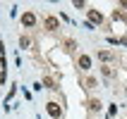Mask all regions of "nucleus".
<instances>
[{
  "label": "nucleus",
  "instance_id": "39448f33",
  "mask_svg": "<svg viewBox=\"0 0 127 119\" xmlns=\"http://www.w3.org/2000/svg\"><path fill=\"white\" fill-rule=\"evenodd\" d=\"M46 29H50V31L58 29V19H55V17H48V19H46Z\"/></svg>",
  "mask_w": 127,
  "mask_h": 119
},
{
  "label": "nucleus",
  "instance_id": "f03ea898",
  "mask_svg": "<svg viewBox=\"0 0 127 119\" xmlns=\"http://www.w3.org/2000/svg\"><path fill=\"white\" fill-rule=\"evenodd\" d=\"M60 112H63V110H60V105H55V102H48V114L50 117H60Z\"/></svg>",
  "mask_w": 127,
  "mask_h": 119
},
{
  "label": "nucleus",
  "instance_id": "7ed1b4c3",
  "mask_svg": "<svg viewBox=\"0 0 127 119\" xmlns=\"http://www.w3.org/2000/svg\"><path fill=\"white\" fill-rule=\"evenodd\" d=\"M79 67H82V69H89V67H91V60H89L86 55H82L79 57Z\"/></svg>",
  "mask_w": 127,
  "mask_h": 119
},
{
  "label": "nucleus",
  "instance_id": "20e7f679",
  "mask_svg": "<svg viewBox=\"0 0 127 119\" xmlns=\"http://www.w3.org/2000/svg\"><path fill=\"white\" fill-rule=\"evenodd\" d=\"M89 19H91V21H96V24H101V19H103V17H101V12L91 10V12H89Z\"/></svg>",
  "mask_w": 127,
  "mask_h": 119
},
{
  "label": "nucleus",
  "instance_id": "f257e3e1",
  "mask_svg": "<svg viewBox=\"0 0 127 119\" xmlns=\"http://www.w3.org/2000/svg\"><path fill=\"white\" fill-rule=\"evenodd\" d=\"M22 24H24V26H34V24H36L34 12H24V14H22Z\"/></svg>",
  "mask_w": 127,
  "mask_h": 119
},
{
  "label": "nucleus",
  "instance_id": "423d86ee",
  "mask_svg": "<svg viewBox=\"0 0 127 119\" xmlns=\"http://www.w3.org/2000/svg\"><path fill=\"white\" fill-rule=\"evenodd\" d=\"M29 43H31V41H29V36H22V38H19V45H22V48H27Z\"/></svg>",
  "mask_w": 127,
  "mask_h": 119
},
{
  "label": "nucleus",
  "instance_id": "0eeeda50",
  "mask_svg": "<svg viewBox=\"0 0 127 119\" xmlns=\"http://www.w3.org/2000/svg\"><path fill=\"white\" fill-rule=\"evenodd\" d=\"M98 57H101V60H110V57H113V55H110V52H106V50H103V52H101Z\"/></svg>",
  "mask_w": 127,
  "mask_h": 119
}]
</instances>
